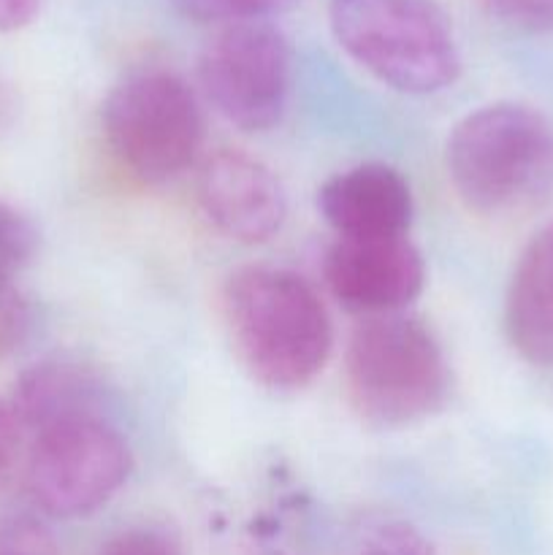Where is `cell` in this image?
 <instances>
[{
	"label": "cell",
	"mask_w": 553,
	"mask_h": 555,
	"mask_svg": "<svg viewBox=\"0 0 553 555\" xmlns=\"http://www.w3.org/2000/svg\"><path fill=\"white\" fill-rule=\"evenodd\" d=\"M233 350L260 385L296 390L312 383L334 345L329 309L301 274L244 266L222 287Z\"/></svg>",
	"instance_id": "1"
},
{
	"label": "cell",
	"mask_w": 553,
	"mask_h": 555,
	"mask_svg": "<svg viewBox=\"0 0 553 555\" xmlns=\"http://www.w3.org/2000/svg\"><path fill=\"white\" fill-rule=\"evenodd\" d=\"M445 166L477 215H515L553 193V122L524 103H491L453 128Z\"/></svg>",
	"instance_id": "2"
},
{
	"label": "cell",
	"mask_w": 553,
	"mask_h": 555,
	"mask_svg": "<svg viewBox=\"0 0 553 555\" xmlns=\"http://www.w3.org/2000/svg\"><path fill=\"white\" fill-rule=\"evenodd\" d=\"M345 388L372 426H410L442 410L450 366L426 323L401 312L372 314L347 341Z\"/></svg>",
	"instance_id": "3"
},
{
	"label": "cell",
	"mask_w": 553,
	"mask_h": 555,
	"mask_svg": "<svg viewBox=\"0 0 553 555\" xmlns=\"http://www.w3.org/2000/svg\"><path fill=\"white\" fill-rule=\"evenodd\" d=\"M336 43L374 79L407 95H432L459 79L453 27L432 0H331Z\"/></svg>",
	"instance_id": "4"
},
{
	"label": "cell",
	"mask_w": 553,
	"mask_h": 555,
	"mask_svg": "<svg viewBox=\"0 0 553 555\" xmlns=\"http://www.w3.org/2000/svg\"><path fill=\"white\" fill-rule=\"evenodd\" d=\"M103 135L114 160L144 184H163L195 160L204 114L193 87L171 70H139L103 103Z\"/></svg>",
	"instance_id": "5"
},
{
	"label": "cell",
	"mask_w": 553,
	"mask_h": 555,
	"mask_svg": "<svg viewBox=\"0 0 553 555\" xmlns=\"http://www.w3.org/2000/svg\"><path fill=\"white\" fill-rule=\"evenodd\" d=\"M130 475V448L106 415L74 417L33 434L25 482L54 518L95 513Z\"/></svg>",
	"instance_id": "6"
},
{
	"label": "cell",
	"mask_w": 553,
	"mask_h": 555,
	"mask_svg": "<svg viewBox=\"0 0 553 555\" xmlns=\"http://www.w3.org/2000/svg\"><path fill=\"white\" fill-rule=\"evenodd\" d=\"M198 81L217 114L244 133H263L287 108L291 47L263 20L222 25L201 49Z\"/></svg>",
	"instance_id": "7"
},
{
	"label": "cell",
	"mask_w": 553,
	"mask_h": 555,
	"mask_svg": "<svg viewBox=\"0 0 553 555\" xmlns=\"http://www.w3.org/2000/svg\"><path fill=\"white\" fill-rule=\"evenodd\" d=\"M195 198L217 231L242 244L269 242L287 217L280 179L266 163L242 150H217L201 160Z\"/></svg>",
	"instance_id": "8"
},
{
	"label": "cell",
	"mask_w": 553,
	"mask_h": 555,
	"mask_svg": "<svg viewBox=\"0 0 553 555\" xmlns=\"http://www.w3.org/2000/svg\"><path fill=\"white\" fill-rule=\"evenodd\" d=\"M323 274L342 307L372 318L415 301L426 282V263L407 236L336 238Z\"/></svg>",
	"instance_id": "9"
},
{
	"label": "cell",
	"mask_w": 553,
	"mask_h": 555,
	"mask_svg": "<svg viewBox=\"0 0 553 555\" xmlns=\"http://www.w3.org/2000/svg\"><path fill=\"white\" fill-rule=\"evenodd\" d=\"M318 209L339 238L404 236L412 222L410 182L385 163H361L318 190Z\"/></svg>",
	"instance_id": "10"
},
{
	"label": "cell",
	"mask_w": 553,
	"mask_h": 555,
	"mask_svg": "<svg viewBox=\"0 0 553 555\" xmlns=\"http://www.w3.org/2000/svg\"><path fill=\"white\" fill-rule=\"evenodd\" d=\"M510 345L535 366H553V222L520 253L504 301Z\"/></svg>",
	"instance_id": "11"
},
{
	"label": "cell",
	"mask_w": 553,
	"mask_h": 555,
	"mask_svg": "<svg viewBox=\"0 0 553 555\" xmlns=\"http://www.w3.org/2000/svg\"><path fill=\"white\" fill-rule=\"evenodd\" d=\"M106 390L103 379L90 366L65 358L33 363L16 379L14 406L22 428L30 434L74 417L103 415Z\"/></svg>",
	"instance_id": "12"
},
{
	"label": "cell",
	"mask_w": 553,
	"mask_h": 555,
	"mask_svg": "<svg viewBox=\"0 0 553 555\" xmlns=\"http://www.w3.org/2000/svg\"><path fill=\"white\" fill-rule=\"evenodd\" d=\"M345 555H434L426 537L399 518H377L352 534Z\"/></svg>",
	"instance_id": "13"
},
{
	"label": "cell",
	"mask_w": 553,
	"mask_h": 555,
	"mask_svg": "<svg viewBox=\"0 0 553 555\" xmlns=\"http://www.w3.org/2000/svg\"><path fill=\"white\" fill-rule=\"evenodd\" d=\"M38 253V228L27 215L0 201V274L14 276Z\"/></svg>",
	"instance_id": "14"
},
{
	"label": "cell",
	"mask_w": 553,
	"mask_h": 555,
	"mask_svg": "<svg viewBox=\"0 0 553 555\" xmlns=\"http://www.w3.org/2000/svg\"><path fill=\"white\" fill-rule=\"evenodd\" d=\"M184 16L195 22H253L287 9L296 0H173Z\"/></svg>",
	"instance_id": "15"
},
{
	"label": "cell",
	"mask_w": 553,
	"mask_h": 555,
	"mask_svg": "<svg viewBox=\"0 0 553 555\" xmlns=\"http://www.w3.org/2000/svg\"><path fill=\"white\" fill-rule=\"evenodd\" d=\"M33 331V309L14 276L0 274V358L20 350Z\"/></svg>",
	"instance_id": "16"
},
{
	"label": "cell",
	"mask_w": 553,
	"mask_h": 555,
	"mask_svg": "<svg viewBox=\"0 0 553 555\" xmlns=\"http://www.w3.org/2000/svg\"><path fill=\"white\" fill-rule=\"evenodd\" d=\"M0 555H60L52 531L30 515L0 520Z\"/></svg>",
	"instance_id": "17"
},
{
	"label": "cell",
	"mask_w": 553,
	"mask_h": 555,
	"mask_svg": "<svg viewBox=\"0 0 553 555\" xmlns=\"http://www.w3.org/2000/svg\"><path fill=\"white\" fill-rule=\"evenodd\" d=\"M101 555H184V547L160 526H128L108 537Z\"/></svg>",
	"instance_id": "18"
},
{
	"label": "cell",
	"mask_w": 553,
	"mask_h": 555,
	"mask_svg": "<svg viewBox=\"0 0 553 555\" xmlns=\"http://www.w3.org/2000/svg\"><path fill=\"white\" fill-rule=\"evenodd\" d=\"M477 3L518 30H553V0H477Z\"/></svg>",
	"instance_id": "19"
},
{
	"label": "cell",
	"mask_w": 553,
	"mask_h": 555,
	"mask_svg": "<svg viewBox=\"0 0 553 555\" xmlns=\"http://www.w3.org/2000/svg\"><path fill=\"white\" fill-rule=\"evenodd\" d=\"M22 431H25V428H22L11 401L0 399V477L11 469L16 453H20Z\"/></svg>",
	"instance_id": "20"
},
{
	"label": "cell",
	"mask_w": 553,
	"mask_h": 555,
	"mask_svg": "<svg viewBox=\"0 0 553 555\" xmlns=\"http://www.w3.org/2000/svg\"><path fill=\"white\" fill-rule=\"evenodd\" d=\"M47 0H0V33H14L41 14Z\"/></svg>",
	"instance_id": "21"
},
{
	"label": "cell",
	"mask_w": 553,
	"mask_h": 555,
	"mask_svg": "<svg viewBox=\"0 0 553 555\" xmlns=\"http://www.w3.org/2000/svg\"><path fill=\"white\" fill-rule=\"evenodd\" d=\"M244 555H280V553H244Z\"/></svg>",
	"instance_id": "22"
}]
</instances>
